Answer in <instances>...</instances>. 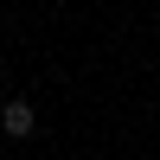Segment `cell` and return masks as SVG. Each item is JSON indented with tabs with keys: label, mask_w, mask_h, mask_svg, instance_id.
<instances>
[{
	"label": "cell",
	"mask_w": 160,
	"mask_h": 160,
	"mask_svg": "<svg viewBox=\"0 0 160 160\" xmlns=\"http://www.w3.org/2000/svg\"><path fill=\"white\" fill-rule=\"evenodd\" d=\"M0 128H7L13 141H26L38 128V115H32V102H19V96H7V109H0Z\"/></svg>",
	"instance_id": "obj_1"
},
{
	"label": "cell",
	"mask_w": 160,
	"mask_h": 160,
	"mask_svg": "<svg viewBox=\"0 0 160 160\" xmlns=\"http://www.w3.org/2000/svg\"><path fill=\"white\" fill-rule=\"evenodd\" d=\"M0 109H7V96H0Z\"/></svg>",
	"instance_id": "obj_2"
}]
</instances>
